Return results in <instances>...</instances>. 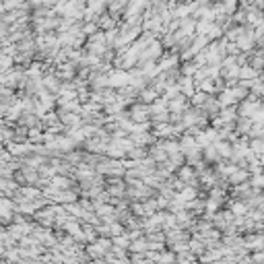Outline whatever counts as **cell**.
<instances>
[{"mask_svg": "<svg viewBox=\"0 0 264 264\" xmlns=\"http://www.w3.org/2000/svg\"><path fill=\"white\" fill-rule=\"evenodd\" d=\"M93 23L97 25L99 31H112V29H118V19H114L112 15H107V13H101Z\"/></svg>", "mask_w": 264, "mask_h": 264, "instance_id": "1", "label": "cell"}]
</instances>
